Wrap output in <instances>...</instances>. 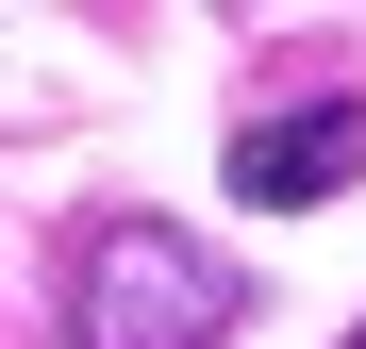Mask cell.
<instances>
[{
  "mask_svg": "<svg viewBox=\"0 0 366 349\" xmlns=\"http://www.w3.org/2000/svg\"><path fill=\"white\" fill-rule=\"evenodd\" d=\"M233 316H250V283H233L200 233L84 216V250H67V349H217Z\"/></svg>",
  "mask_w": 366,
  "mask_h": 349,
  "instance_id": "cell-1",
  "label": "cell"
},
{
  "mask_svg": "<svg viewBox=\"0 0 366 349\" xmlns=\"http://www.w3.org/2000/svg\"><path fill=\"white\" fill-rule=\"evenodd\" d=\"M333 183H366V100H283V116L233 133V200L300 216V200H333Z\"/></svg>",
  "mask_w": 366,
  "mask_h": 349,
  "instance_id": "cell-2",
  "label": "cell"
},
{
  "mask_svg": "<svg viewBox=\"0 0 366 349\" xmlns=\"http://www.w3.org/2000/svg\"><path fill=\"white\" fill-rule=\"evenodd\" d=\"M350 349H366V333H350Z\"/></svg>",
  "mask_w": 366,
  "mask_h": 349,
  "instance_id": "cell-3",
  "label": "cell"
}]
</instances>
